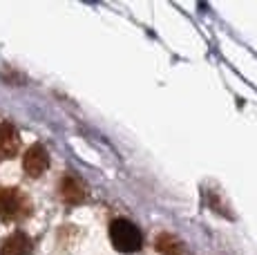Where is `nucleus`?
<instances>
[{
	"instance_id": "obj_1",
	"label": "nucleus",
	"mask_w": 257,
	"mask_h": 255,
	"mask_svg": "<svg viewBox=\"0 0 257 255\" xmlns=\"http://www.w3.org/2000/svg\"><path fill=\"white\" fill-rule=\"evenodd\" d=\"M32 213V204L25 193L18 188L0 186V219L3 222H21Z\"/></svg>"
},
{
	"instance_id": "obj_2",
	"label": "nucleus",
	"mask_w": 257,
	"mask_h": 255,
	"mask_svg": "<svg viewBox=\"0 0 257 255\" xmlns=\"http://www.w3.org/2000/svg\"><path fill=\"white\" fill-rule=\"evenodd\" d=\"M110 239L112 246L121 253H137L141 248V233L127 219H114L110 224Z\"/></svg>"
},
{
	"instance_id": "obj_3",
	"label": "nucleus",
	"mask_w": 257,
	"mask_h": 255,
	"mask_svg": "<svg viewBox=\"0 0 257 255\" xmlns=\"http://www.w3.org/2000/svg\"><path fill=\"white\" fill-rule=\"evenodd\" d=\"M49 168V155L41 144H34L23 157V170L29 177H41Z\"/></svg>"
},
{
	"instance_id": "obj_4",
	"label": "nucleus",
	"mask_w": 257,
	"mask_h": 255,
	"mask_svg": "<svg viewBox=\"0 0 257 255\" xmlns=\"http://www.w3.org/2000/svg\"><path fill=\"white\" fill-rule=\"evenodd\" d=\"M58 193H61V199L67 204H81L85 202V186H83L81 179L72 177V175H65V177L61 179V186H58Z\"/></svg>"
},
{
	"instance_id": "obj_5",
	"label": "nucleus",
	"mask_w": 257,
	"mask_h": 255,
	"mask_svg": "<svg viewBox=\"0 0 257 255\" xmlns=\"http://www.w3.org/2000/svg\"><path fill=\"white\" fill-rule=\"evenodd\" d=\"M32 248H34V244L29 239V235L23 233V230H16V233H12L3 242L0 255H32Z\"/></svg>"
},
{
	"instance_id": "obj_6",
	"label": "nucleus",
	"mask_w": 257,
	"mask_h": 255,
	"mask_svg": "<svg viewBox=\"0 0 257 255\" xmlns=\"http://www.w3.org/2000/svg\"><path fill=\"white\" fill-rule=\"evenodd\" d=\"M21 148V135L12 123H0V161L14 157Z\"/></svg>"
},
{
	"instance_id": "obj_7",
	"label": "nucleus",
	"mask_w": 257,
	"mask_h": 255,
	"mask_svg": "<svg viewBox=\"0 0 257 255\" xmlns=\"http://www.w3.org/2000/svg\"><path fill=\"white\" fill-rule=\"evenodd\" d=\"M157 251L161 255H184V244L170 233H164L157 237Z\"/></svg>"
}]
</instances>
